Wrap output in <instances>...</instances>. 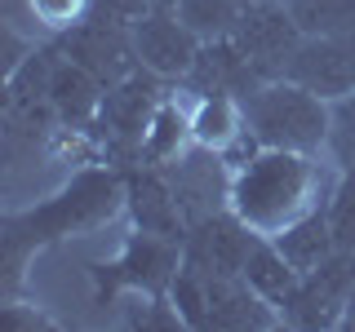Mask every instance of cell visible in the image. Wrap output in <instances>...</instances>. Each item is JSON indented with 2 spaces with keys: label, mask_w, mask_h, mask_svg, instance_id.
I'll return each mask as SVG.
<instances>
[{
  "label": "cell",
  "mask_w": 355,
  "mask_h": 332,
  "mask_svg": "<svg viewBox=\"0 0 355 332\" xmlns=\"http://www.w3.org/2000/svg\"><path fill=\"white\" fill-rule=\"evenodd\" d=\"M351 288H355V257L333 252L329 261H320L315 270H306L297 279V288L280 306V319L288 328H342L351 306Z\"/></svg>",
  "instance_id": "5b68a950"
},
{
  "label": "cell",
  "mask_w": 355,
  "mask_h": 332,
  "mask_svg": "<svg viewBox=\"0 0 355 332\" xmlns=\"http://www.w3.org/2000/svg\"><path fill=\"white\" fill-rule=\"evenodd\" d=\"M244 133V107L240 98H227V93H209L200 98L196 111H191V142L205 151H227Z\"/></svg>",
  "instance_id": "e0dca14e"
},
{
  "label": "cell",
  "mask_w": 355,
  "mask_h": 332,
  "mask_svg": "<svg viewBox=\"0 0 355 332\" xmlns=\"http://www.w3.org/2000/svg\"><path fill=\"white\" fill-rule=\"evenodd\" d=\"M94 14L120 22V27H133L142 14H151V5L147 0H94Z\"/></svg>",
  "instance_id": "d4e9b609"
},
{
  "label": "cell",
  "mask_w": 355,
  "mask_h": 332,
  "mask_svg": "<svg viewBox=\"0 0 355 332\" xmlns=\"http://www.w3.org/2000/svg\"><path fill=\"white\" fill-rule=\"evenodd\" d=\"M164 102V75L138 66L133 75H125L120 84H111L98 102V116L89 133L98 138L107 164H116L120 173L142 164V142H147V129H151V116L160 111Z\"/></svg>",
  "instance_id": "277c9868"
},
{
  "label": "cell",
  "mask_w": 355,
  "mask_h": 332,
  "mask_svg": "<svg viewBox=\"0 0 355 332\" xmlns=\"http://www.w3.org/2000/svg\"><path fill=\"white\" fill-rule=\"evenodd\" d=\"M205 328H275V315L271 302L244 275H222V279H205Z\"/></svg>",
  "instance_id": "9a60e30c"
},
{
  "label": "cell",
  "mask_w": 355,
  "mask_h": 332,
  "mask_svg": "<svg viewBox=\"0 0 355 332\" xmlns=\"http://www.w3.org/2000/svg\"><path fill=\"white\" fill-rule=\"evenodd\" d=\"M160 169L169 177V186H173V195H178V204H182V213H187L191 226L205 221V217H214V213H222V204L231 208V182H227L231 164L222 160L218 151L196 147V151L178 155L169 164H160Z\"/></svg>",
  "instance_id": "30bf717a"
},
{
  "label": "cell",
  "mask_w": 355,
  "mask_h": 332,
  "mask_svg": "<svg viewBox=\"0 0 355 332\" xmlns=\"http://www.w3.org/2000/svg\"><path fill=\"white\" fill-rule=\"evenodd\" d=\"M329 147L338 155L342 173H355V93L333 102V129H329Z\"/></svg>",
  "instance_id": "cb8c5ba5"
},
{
  "label": "cell",
  "mask_w": 355,
  "mask_h": 332,
  "mask_svg": "<svg viewBox=\"0 0 355 332\" xmlns=\"http://www.w3.org/2000/svg\"><path fill=\"white\" fill-rule=\"evenodd\" d=\"M244 5H262V0H244Z\"/></svg>",
  "instance_id": "83f0119b"
},
{
  "label": "cell",
  "mask_w": 355,
  "mask_h": 332,
  "mask_svg": "<svg viewBox=\"0 0 355 332\" xmlns=\"http://www.w3.org/2000/svg\"><path fill=\"white\" fill-rule=\"evenodd\" d=\"M240 14H244V0H178V18H182L200 40L231 36Z\"/></svg>",
  "instance_id": "44dd1931"
},
{
  "label": "cell",
  "mask_w": 355,
  "mask_h": 332,
  "mask_svg": "<svg viewBox=\"0 0 355 332\" xmlns=\"http://www.w3.org/2000/svg\"><path fill=\"white\" fill-rule=\"evenodd\" d=\"M27 14L40 31L62 36V31L80 27V22L94 14V0H27Z\"/></svg>",
  "instance_id": "7402d4cb"
},
{
  "label": "cell",
  "mask_w": 355,
  "mask_h": 332,
  "mask_svg": "<svg viewBox=\"0 0 355 332\" xmlns=\"http://www.w3.org/2000/svg\"><path fill=\"white\" fill-rule=\"evenodd\" d=\"M129 31H133L138 62L147 66V71L164 75V80H182V75L191 71L200 44H205L182 18H178V9H151V14H142Z\"/></svg>",
  "instance_id": "8fae6325"
},
{
  "label": "cell",
  "mask_w": 355,
  "mask_h": 332,
  "mask_svg": "<svg viewBox=\"0 0 355 332\" xmlns=\"http://www.w3.org/2000/svg\"><path fill=\"white\" fill-rule=\"evenodd\" d=\"M342 328H355V288H351V306H347V324Z\"/></svg>",
  "instance_id": "4316f807"
},
{
  "label": "cell",
  "mask_w": 355,
  "mask_h": 332,
  "mask_svg": "<svg viewBox=\"0 0 355 332\" xmlns=\"http://www.w3.org/2000/svg\"><path fill=\"white\" fill-rule=\"evenodd\" d=\"M111 195H116V173H80L71 186L49 199L44 208L27 217H9L5 221V284L18 279V266H22V252L31 248V243H44V239H58L67 235L71 226H89V221H98L103 213H111Z\"/></svg>",
  "instance_id": "3957f363"
},
{
  "label": "cell",
  "mask_w": 355,
  "mask_h": 332,
  "mask_svg": "<svg viewBox=\"0 0 355 332\" xmlns=\"http://www.w3.org/2000/svg\"><path fill=\"white\" fill-rule=\"evenodd\" d=\"M231 40L240 44V53L258 66L262 80H280L293 62L297 44H302V27L293 22L284 0H262V5H244V14L231 31Z\"/></svg>",
  "instance_id": "8992f818"
},
{
  "label": "cell",
  "mask_w": 355,
  "mask_h": 332,
  "mask_svg": "<svg viewBox=\"0 0 355 332\" xmlns=\"http://www.w3.org/2000/svg\"><path fill=\"white\" fill-rule=\"evenodd\" d=\"M324 213H329L338 252H351L355 257V173H342V182L333 191V199L324 204Z\"/></svg>",
  "instance_id": "603a6c76"
},
{
  "label": "cell",
  "mask_w": 355,
  "mask_h": 332,
  "mask_svg": "<svg viewBox=\"0 0 355 332\" xmlns=\"http://www.w3.org/2000/svg\"><path fill=\"white\" fill-rule=\"evenodd\" d=\"M178 266H182V243L151 235V230H138L125 252L103 270V288H133V293H160V288L173 284Z\"/></svg>",
  "instance_id": "7c38bea8"
},
{
  "label": "cell",
  "mask_w": 355,
  "mask_h": 332,
  "mask_svg": "<svg viewBox=\"0 0 355 332\" xmlns=\"http://www.w3.org/2000/svg\"><path fill=\"white\" fill-rule=\"evenodd\" d=\"M244 124L262 147L275 151H320L329 142L333 129V102H324L320 93H311L306 84L288 80H266L262 89H253L244 98Z\"/></svg>",
  "instance_id": "7a4b0ae2"
},
{
  "label": "cell",
  "mask_w": 355,
  "mask_h": 332,
  "mask_svg": "<svg viewBox=\"0 0 355 332\" xmlns=\"http://www.w3.org/2000/svg\"><path fill=\"white\" fill-rule=\"evenodd\" d=\"M258 230L249 221H240L236 213H214L205 221H196L191 235L182 243V266H191L205 279H222V275H244V261L258 248Z\"/></svg>",
  "instance_id": "52a82bcc"
},
{
  "label": "cell",
  "mask_w": 355,
  "mask_h": 332,
  "mask_svg": "<svg viewBox=\"0 0 355 332\" xmlns=\"http://www.w3.org/2000/svg\"><path fill=\"white\" fill-rule=\"evenodd\" d=\"M275 248L284 252L288 261H293V270H315L320 261H329L333 252H338V243H333V226H329V213L324 208H311L306 217H297L293 226H284L280 235H271Z\"/></svg>",
  "instance_id": "2e32d148"
},
{
  "label": "cell",
  "mask_w": 355,
  "mask_h": 332,
  "mask_svg": "<svg viewBox=\"0 0 355 332\" xmlns=\"http://www.w3.org/2000/svg\"><path fill=\"white\" fill-rule=\"evenodd\" d=\"M315 186H320V173L306 151L262 147L231 177V213L271 239L284 226H293L297 217H306L311 208H320Z\"/></svg>",
  "instance_id": "6da1fadb"
},
{
  "label": "cell",
  "mask_w": 355,
  "mask_h": 332,
  "mask_svg": "<svg viewBox=\"0 0 355 332\" xmlns=\"http://www.w3.org/2000/svg\"><path fill=\"white\" fill-rule=\"evenodd\" d=\"M302 36H338L355 31V0H284Z\"/></svg>",
  "instance_id": "ffe728a7"
},
{
  "label": "cell",
  "mask_w": 355,
  "mask_h": 332,
  "mask_svg": "<svg viewBox=\"0 0 355 332\" xmlns=\"http://www.w3.org/2000/svg\"><path fill=\"white\" fill-rule=\"evenodd\" d=\"M288 80L306 84L324 102L355 93V31H338V36H306L297 44L293 62H288Z\"/></svg>",
  "instance_id": "9c48e42d"
},
{
  "label": "cell",
  "mask_w": 355,
  "mask_h": 332,
  "mask_svg": "<svg viewBox=\"0 0 355 332\" xmlns=\"http://www.w3.org/2000/svg\"><path fill=\"white\" fill-rule=\"evenodd\" d=\"M244 279H249L258 293L271 302L275 310L284 306V297L297 288V279H302V270H293V261L284 257L280 248H275V239H258V248L249 252V261H244Z\"/></svg>",
  "instance_id": "ac0fdd59"
},
{
  "label": "cell",
  "mask_w": 355,
  "mask_h": 332,
  "mask_svg": "<svg viewBox=\"0 0 355 332\" xmlns=\"http://www.w3.org/2000/svg\"><path fill=\"white\" fill-rule=\"evenodd\" d=\"M5 324H9V328H49L40 315H22L18 306H5Z\"/></svg>",
  "instance_id": "484cf974"
},
{
  "label": "cell",
  "mask_w": 355,
  "mask_h": 332,
  "mask_svg": "<svg viewBox=\"0 0 355 332\" xmlns=\"http://www.w3.org/2000/svg\"><path fill=\"white\" fill-rule=\"evenodd\" d=\"M182 138H191V116H182L173 102H160V111L151 116L147 142H142V164H169L182 155Z\"/></svg>",
  "instance_id": "d6986e66"
},
{
  "label": "cell",
  "mask_w": 355,
  "mask_h": 332,
  "mask_svg": "<svg viewBox=\"0 0 355 332\" xmlns=\"http://www.w3.org/2000/svg\"><path fill=\"white\" fill-rule=\"evenodd\" d=\"M125 195H129V213L138 221V230L187 243L191 221H187L182 204H178L164 169H155V164H133V169H125Z\"/></svg>",
  "instance_id": "4fadbf2b"
},
{
  "label": "cell",
  "mask_w": 355,
  "mask_h": 332,
  "mask_svg": "<svg viewBox=\"0 0 355 332\" xmlns=\"http://www.w3.org/2000/svg\"><path fill=\"white\" fill-rule=\"evenodd\" d=\"M266 80L258 75V66L240 53V44L231 36L222 40H205L191 62V71L182 75V89L196 98H209V93H227V98H249L253 89H262Z\"/></svg>",
  "instance_id": "5bb4252c"
},
{
  "label": "cell",
  "mask_w": 355,
  "mask_h": 332,
  "mask_svg": "<svg viewBox=\"0 0 355 332\" xmlns=\"http://www.w3.org/2000/svg\"><path fill=\"white\" fill-rule=\"evenodd\" d=\"M53 40L67 49V58H76L85 71H94L98 80H103V89L120 84L125 75H133L142 66L138 49H133V31L120 27V22H111V18H98V14H89L80 27L62 31V36H53Z\"/></svg>",
  "instance_id": "ba28073f"
}]
</instances>
